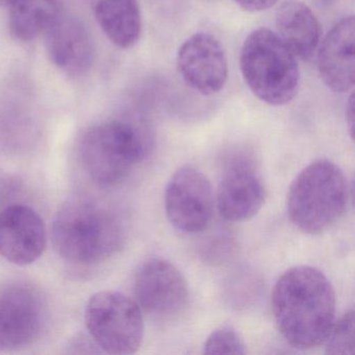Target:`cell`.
<instances>
[{
  "label": "cell",
  "instance_id": "obj_22",
  "mask_svg": "<svg viewBox=\"0 0 355 355\" xmlns=\"http://www.w3.org/2000/svg\"><path fill=\"white\" fill-rule=\"evenodd\" d=\"M10 1H11V0H0V6L9 5Z\"/></svg>",
  "mask_w": 355,
  "mask_h": 355
},
{
  "label": "cell",
  "instance_id": "obj_19",
  "mask_svg": "<svg viewBox=\"0 0 355 355\" xmlns=\"http://www.w3.org/2000/svg\"><path fill=\"white\" fill-rule=\"evenodd\" d=\"M205 354H245L246 345L239 332L230 326L214 330L203 345Z\"/></svg>",
  "mask_w": 355,
  "mask_h": 355
},
{
  "label": "cell",
  "instance_id": "obj_13",
  "mask_svg": "<svg viewBox=\"0 0 355 355\" xmlns=\"http://www.w3.org/2000/svg\"><path fill=\"white\" fill-rule=\"evenodd\" d=\"M354 17L347 16L328 32L318 49V72L334 92H348L354 86Z\"/></svg>",
  "mask_w": 355,
  "mask_h": 355
},
{
  "label": "cell",
  "instance_id": "obj_18",
  "mask_svg": "<svg viewBox=\"0 0 355 355\" xmlns=\"http://www.w3.org/2000/svg\"><path fill=\"white\" fill-rule=\"evenodd\" d=\"M354 338V311L351 309L332 325L325 340V352L334 355H352Z\"/></svg>",
  "mask_w": 355,
  "mask_h": 355
},
{
  "label": "cell",
  "instance_id": "obj_16",
  "mask_svg": "<svg viewBox=\"0 0 355 355\" xmlns=\"http://www.w3.org/2000/svg\"><path fill=\"white\" fill-rule=\"evenodd\" d=\"M95 16L113 44L128 49L138 43L142 15L138 0H97Z\"/></svg>",
  "mask_w": 355,
  "mask_h": 355
},
{
  "label": "cell",
  "instance_id": "obj_8",
  "mask_svg": "<svg viewBox=\"0 0 355 355\" xmlns=\"http://www.w3.org/2000/svg\"><path fill=\"white\" fill-rule=\"evenodd\" d=\"M215 205L211 182L195 168H180L168 182L166 215L176 230L184 234H198L207 230Z\"/></svg>",
  "mask_w": 355,
  "mask_h": 355
},
{
  "label": "cell",
  "instance_id": "obj_7",
  "mask_svg": "<svg viewBox=\"0 0 355 355\" xmlns=\"http://www.w3.org/2000/svg\"><path fill=\"white\" fill-rule=\"evenodd\" d=\"M47 322L49 305L38 288L24 282L0 286V352L32 346Z\"/></svg>",
  "mask_w": 355,
  "mask_h": 355
},
{
  "label": "cell",
  "instance_id": "obj_10",
  "mask_svg": "<svg viewBox=\"0 0 355 355\" xmlns=\"http://www.w3.org/2000/svg\"><path fill=\"white\" fill-rule=\"evenodd\" d=\"M265 188L250 157L236 153L228 159L216 195L220 216L228 222L254 217L265 202Z\"/></svg>",
  "mask_w": 355,
  "mask_h": 355
},
{
  "label": "cell",
  "instance_id": "obj_6",
  "mask_svg": "<svg viewBox=\"0 0 355 355\" xmlns=\"http://www.w3.org/2000/svg\"><path fill=\"white\" fill-rule=\"evenodd\" d=\"M85 321L95 344L107 354H134L142 345V309L123 293L103 291L93 295L87 303Z\"/></svg>",
  "mask_w": 355,
  "mask_h": 355
},
{
  "label": "cell",
  "instance_id": "obj_20",
  "mask_svg": "<svg viewBox=\"0 0 355 355\" xmlns=\"http://www.w3.org/2000/svg\"><path fill=\"white\" fill-rule=\"evenodd\" d=\"M234 1L239 7L251 13L266 11L278 3V0H234Z\"/></svg>",
  "mask_w": 355,
  "mask_h": 355
},
{
  "label": "cell",
  "instance_id": "obj_1",
  "mask_svg": "<svg viewBox=\"0 0 355 355\" xmlns=\"http://www.w3.org/2000/svg\"><path fill=\"white\" fill-rule=\"evenodd\" d=\"M336 293L323 272L311 266L286 270L272 293V311L284 340L295 348L325 342L336 322Z\"/></svg>",
  "mask_w": 355,
  "mask_h": 355
},
{
  "label": "cell",
  "instance_id": "obj_15",
  "mask_svg": "<svg viewBox=\"0 0 355 355\" xmlns=\"http://www.w3.org/2000/svg\"><path fill=\"white\" fill-rule=\"evenodd\" d=\"M276 34L297 59L309 62L319 49L322 31L311 8L299 0H286L276 10Z\"/></svg>",
  "mask_w": 355,
  "mask_h": 355
},
{
  "label": "cell",
  "instance_id": "obj_21",
  "mask_svg": "<svg viewBox=\"0 0 355 355\" xmlns=\"http://www.w3.org/2000/svg\"><path fill=\"white\" fill-rule=\"evenodd\" d=\"M346 123L348 128L350 137L353 139V132H354V95L351 93L346 105Z\"/></svg>",
  "mask_w": 355,
  "mask_h": 355
},
{
  "label": "cell",
  "instance_id": "obj_12",
  "mask_svg": "<svg viewBox=\"0 0 355 355\" xmlns=\"http://www.w3.org/2000/svg\"><path fill=\"white\" fill-rule=\"evenodd\" d=\"M46 244V226L32 207L15 203L0 209V255L8 261L18 266L35 263Z\"/></svg>",
  "mask_w": 355,
  "mask_h": 355
},
{
  "label": "cell",
  "instance_id": "obj_17",
  "mask_svg": "<svg viewBox=\"0 0 355 355\" xmlns=\"http://www.w3.org/2000/svg\"><path fill=\"white\" fill-rule=\"evenodd\" d=\"M9 30L16 40H35L46 33L62 15V0H11Z\"/></svg>",
  "mask_w": 355,
  "mask_h": 355
},
{
  "label": "cell",
  "instance_id": "obj_5",
  "mask_svg": "<svg viewBox=\"0 0 355 355\" xmlns=\"http://www.w3.org/2000/svg\"><path fill=\"white\" fill-rule=\"evenodd\" d=\"M240 68L249 90L266 105H288L298 93L300 71L297 58L269 28H257L245 39Z\"/></svg>",
  "mask_w": 355,
  "mask_h": 355
},
{
  "label": "cell",
  "instance_id": "obj_9",
  "mask_svg": "<svg viewBox=\"0 0 355 355\" xmlns=\"http://www.w3.org/2000/svg\"><path fill=\"white\" fill-rule=\"evenodd\" d=\"M176 64L187 86L203 96L217 94L227 83L225 49L207 33H197L187 39L178 49Z\"/></svg>",
  "mask_w": 355,
  "mask_h": 355
},
{
  "label": "cell",
  "instance_id": "obj_4",
  "mask_svg": "<svg viewBox=\"0 0 355 355\" xmlns=\"http://www.w3.org/2000/svg\"><path fill=\"white\" fill-rule=\"evenodd\" d=\"M150 140L143 126L130 120H113L89 128L78 145L85 171L99 187L123 182L148 155Z\"/></svg>",
  "mask_w": 355,
  "mask_h": 355
},
{
  "label": "cell",
  "instance_id": "obj_3",
  "mask_svg": "<svg viewBox=\"0 0 355 355\" xmlns=\"http://www.w3.org/2000/svg\"><path fill=\"white\" fill-rule=\"evenodd\" d=\"M348 200V182L344 172L328 159H318L293 180L286 197V211L298 230L315 236L340 221Z\"/></svg>",
  "mask_w": 355,
  "mask_h": 355
},
{
  "label": "cell",
  "instance_id": "obj_11",
  "mask_svg": "<svg viewBox=\"0 0 355 355\" xmlns=\"http://www.w3.org/2000/svg\"><path fill=\"white\" fill-rule=\"evenodd\" d=\"M141 309L155 318H169L184 311L189 286L182 272L166 259H155L141 267L135 279Z\"/></svg>",
  "mask_w": 355,
  "mask_h": 355
},
{
  "label": "cell",
  "instance_id": "obj_2",
  "mask_svg": "<svg viewBox=\"0 0 355 355\" xmlns=\"http://www.w3.org/2000/svg\"><path fill=\"white\" fill-rule=\"evenodd\" d=\"M124 240L117 216L88 198L66 201L53 223V243L58 254L71 265H98L117 252Z\"/></svg>",
  "mask_w": 355,
  "mask_h": 355
},
{
  "label": "cell",
  "instance_id": "obj_14",
  "mask_svg": "<svg viewBox=\"0 0 355 355\" xmlns=\"http://www.w3.org/2000/svg\"><path fill=\"white\" fill-rule=\"evenodd\" d=\"M47 53L59 69L80 76L90 69L94 42L84 22L73 16H60L46 32Z\"/></svg>",
  "mask_w": 355,
  "mask_h": 355
}]
</instances>
